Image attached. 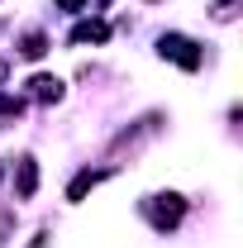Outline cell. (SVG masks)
<instances>
[{
	"mask_svg": "<svg viewBox=\"0 0 243 248\" xmlns=\"http://www.w3.org/2000/svg\"><path fill=\"white\" fill-rule=\"evenodd\" d=\"M19 53H24V58H43V53H48V38H43V33H29Z\"/></svg>",
	"mask_w": 243,
	"mask_h": 248,
	"instance_id": "7",
	"label": "cell"
},
{
	"mask_svg": "<svg viewBox=\"0 0 243 248\" xmlns=\"http://www.w3.org/2000/svg\"><path fill=\"white\" fill-rule=\"evenodd\" d=\"M105 38H110V24H100V19H86L72 29V43H105Z\"/></svg>",
	"mask_w": 243,
	"mask_h": 248,
	"instance_id": "3",
	"label": "cell"
},
{
	"mask_svg": "<svg viewBox=\"0 0 243 248\" xmlns=\"http://www.w3.org/2000/svg\"><path fill=\"white\" fill-rule=\"evenodd\" d=\"M105 177H110V172H81V177L72 182V191H67V196H72V201H81V196H86L95 182H105Z\"/></svg>",
	"mask_w": 243,
	"mask_h": 248,
	"instance_id": "5",
	"label": "cell"
},
{
	"mask_svg": "<svg viewBox=\"0 0 243 248\" xmlns=\"http://www.w3.org/2000/svg\"><path fill=\"white\" fill-rule=\"evenodd\" d=\"M10 219H15L10 210H0V244H5V229H10Z\"/></svg>",
	"mask_w": 243,
	"mask_h": 248,
	"instance_id": "9",
	"label": "cell"
},
{
	"mask_svg": "<svg viewBox=\"0 0 243 248\" xmlns=\"http://www.w3.org/2000/svg\"><path fill=\"white\" fill-rule=\"evenodd\" d=\"M29 91L38 95V100H58V95H62V81H58V77H33Z\"/></svg>",
	"mask_w": 243,
	"mask_h": 248,
	"instance_id": "4",
	"label": "cell"
},
{
	"mask_svg": "<svg viewBox=\"0 0 243 248\" xmlns=\"http://www.w3.org/2000/svg\"><path fill=\"white\" fill-rule=\"evenodd\" d=\"M81 5H86V0H62V10H81Z\"/></svg>",
	"mask_w": 243,
	"mask_h": 248,
	"instance_id": "10",
	"label": "cell"
},
{
	"mask_svg": "<svg viewBox=\"0 0 243 248\" xmlns=\"http://www.w3.org/2000/svg\"><path fill=\"white\" fill-rule=\"evenodd\" d=\"M162 58H177L186 72H196V67H200L196 43H191V38H182V33H167V38H162Z\"/></svg>",
	"mask_w": 243,
	"mask_h": 248,
	"instance_id": "2",
	"label": "cell"
},
{
	"mask_svg": "<svg viewBox=\"0 0 243 248\" xmlns=\"http://www.w3.org/2000/svg\"><path fill=\"white\" fill-rule=\"evenodd\" d=\"M33 186H38V167L24 157V162H19V196H33Z\"/></svg>",
	"mask_w": 243,
	"mask_h": 248,
	"instance_id": "6",
	"label": "cell"
},
{
	"mask_svg": "<svg viewBox=\"0 0 243 248\" xmlns=\"http://www.w3.org/2000/svg\"><path fill=\"white\" fill-rule=\"evenodd\" d=\"M19 115V100H10V95H0V120H15Z\"/></svg>",
	"mask_w": 243,
	"mask_h": 248,
	"instance_id": "8",
	"label": "cell"
},
{
	"mask_svg": "<svg viewBox=\"0 0 243 248\" xmlns=\"http://www.w3.org/2000/svg\"><path fill=\"white\" fill-rule=\"evenodd\" d=\"M182 210H186L182 196H148V201H143V215H148L157 229H172V224L182 219Z\"/></svg>",
	"mask_w": 243,
	"mask_h": 248,
	"instance_id": "1",
	"label": "cell"
},
{
	"mask_svg": "<svg viewBox=\"0 0 243 248\" xmlns=\"http://www.w3.org/2000/svg\"><path fill=\"white\" fill-rule=\"evenodd\" d=\"M0 81H5V62H0Z\"/></svg>",
	"mask_w": 243,
	"mask_h": 248,
	"instance_id": "11",
	"label": "cell"
}]
</instances>
